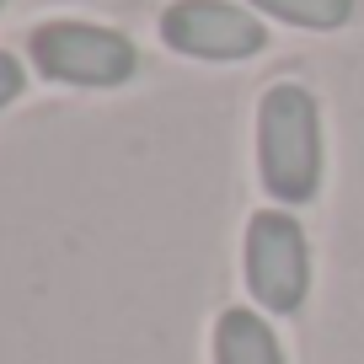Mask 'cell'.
<instances>
[{"instance_id":"obj_3","label":"cell","mask_w":364,"mask_h":364,"mask_svg":"<svg viewBox=\"0 0 364 364\" xmlns=\"http://www.w3.org/2000/svg\"><path fill=\"white\" fill-rule=\"evenodd\" d=\"M27 54H33L38 75L59 80V86H124L139 70V54L124 33L97 22H43L27 38Z\"/></svg>"},{"instance_id":"obj_7","label":"cell","mask_w":364,"mask_h":364,"mask_svg":"<svg viewBox=\"0 0 364 364\" xmlns=\"http://www.w3.org/2000/svg\"><path fill=\"white\" fill-rule=\"evenodd\" d=\"M22 86H27V70L16 65V54L0 48V107H11L16 97H22Z\"/></svg>"},{"instance_id":"obj_5","label":"cell","mask_w":364,"mask_h":364,"mask_svg":"<svg viewBox=\"0 0 364 364\" xmlns=\"http://www.w3.org/2000/svg\"><path fill=\"white\" fill-rule=\"evenodd\" d=\"M215 364H284V348L257 311L230 306L215 321Z\"/></svg>"},{"instance_id":"obj_8","label":"cell","mask_w":364,"mask_h":364,"mask_svg":"<svg viewBox=\"0 0 364 364\" xmlns=\"http://www.w3.org/2000/svg\"><path fill=\"white\" fill-rule=\"evenodd\" d=\"M0 6H6V0H0Z\"/></svg>"},{"instance_id":"obj_1","label":"cell","mask_w":364,"mask_h":364,"mask_svg":"<svg viewBox=\"0 0 364 364\" xmlns=\"http://www.w3.org/2000/svg\"><path fill=\"white\" fill-rule=\"evenodd\" d=\"M257 177L268 198L300 209L321 188V107L300 80H279L257 102Z\"/></svg>"},{"instance_id":"obj_2","label":"cell","mask_w":364,"mask_h":364,"mask_svg":"<svg viewBox=\"0 0 364 364\" xmlns=\"http://www.w3.org/2000/svg\"><path fill=\"white\" fill-rule=\"evenodd\" d=\"M247 289L268 316H295L311 295V247L289 209H257L241 241Z\"/></svg>"},{"instance_id":"obj_6","label":"cell","mask_w":364,"mask_h":364,"mask_svg":"<svg viewBox=\"0 0 364 364\" xmlns=\"http://www.w3.org/2000/svg\"><path fill=\"white\" fill-rule=\"evenodd\" d=\"M252 11L289 22V27H306V33H338V27H348L353 0H252Z\"/></svg>"},{"instance_id":"obj_4","label":"cell","mask_w":364,"mask_h":364,"mask_svg":"<svg viewBox=\"0 0 364 364\" xmlns=\"http://www.w3.org/2000/svg\"><path fill=\"white\" fill-rule=\"evenodd\" d=\"M161 43L188 59L230 65V59L262 54L268 48V27L252 11L230 6V0H171L161 11Z\"/></svg>"}]
</instances>
